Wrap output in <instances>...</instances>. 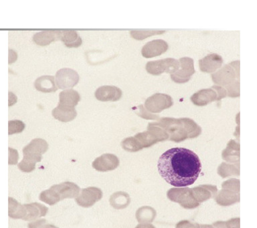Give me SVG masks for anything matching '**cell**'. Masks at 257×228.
Listing matches in <instances>:
<instances>
[{"mask_svg":"<svg viewBox=\"0 0 257 228\" xmlns=\"http://www.w3.org/2000/svg\"><path fill=\"white\" fill-rule=\"evenodd\" d=\"M158 168L161 176L169 184L182 187L195 183L202 171V164L194 151L176 147L161 155Z\"/></svg>","mask_w":257,"mask_h":228,"instance_id":"cell-1","label":"cell"},{"mask_svg":"<svg viewBox=\"0 0 257 228\" xmlns=\"http://www.w3.org/2000/svg\"><path fill=\"white\" fill-rule=\"evenodd\" d=\"M48 144L45 140L36 138L23 149V159L18 164L20 171L31 173L36 169V163L42 161V155L48 150Z\"/></svg>","mask_w":257,"mask_h":228,"instance_id":"cell-2","label":"cell"},{"mask_svg":"<svg viewBox=\"0 0 257 228\" xmlns=\"http://www.w3.org/2000/svg\"><path fill=\"white\" fill-rule=\"evenodd\" d=\"M180 62L178 60L168 58L158 61L148 62L146 65V71L152 75H160L166 73L172 74L178 69Z\"/></svg>","mask_w":257,"mask_h":228,"instance_id":"cell-3","label":"cell"},{"mask_svg":"<svg viewBox=\"0 0 257 228\" xmlns=\"http://www.w3.org/2000/svg\"><path fill=\"white\" fill-rule=\"evenodd\" d=\"M79 80L77 72L69 68L60 69L55 75L56 85L59 89H72L77 85Z\"/></svg>","mask_w":257,"mask_h":228,"instance_id":"cell-4","label":"cell"},{"mask_svg":"<svg viewBox=\"0 0 257 228\" xmlns=\"http://www.w3.org/2000/svg\"><path fill=\"white\" fill-rule=\"evenodd\" d=\"M50 189H51L57 202L64 199L76 198L80 191V187L76 183L70 181H65L52 185Z\"/></svg>","mask_w":257,"mask_h":228,"instance_id":"cell-5","label":"cell"},{"mask_svg":"<svg viewBox=\"0 0 257 228\" xmlns=\"http://www.w3.org/2000/svg\"><path fill=\"white\" fill-rule=\"evenodd\" d=\"M180 67L174 73L171 75V78L178 83L188 82L195 73L194 60L189 57L181 58L179 60Z\"/></svg>","mask_w":257,"mask_h":228,"instance_id":"cell-6","label":"cell"},{"mask_svg":"<svg viewBox=\"0 0 257 228\" xmlns=\"http://www.w3.org/2000/svg\"><path fill=\"white\" fill-rule=\"evenodd\" d=\"M102 197V192L99 188L89 187L82 189L75 200L80 207L88 208L92 207Z\"/></svg>","mask_w":257,"mask_h":228,"instance_id":"cell-7","label":"cell"},{"mask_svg":"<svg viewBox=\"0 0 257 228\" xmlns=\"http://www.w3.org/2000/svg\"><path fill=\"white\" fill-rule=\"evenodd\" d=\"M213 81L220 85H230L239 78V69H236L230 65H225L218 72L212 75Z\"/></svg>","mask_w":257,"mask_h":228,"instance_id":"cell-8","label":"cell"},{"mask_svg":"<svg viewBox=\"0 0 257 228\" xmlns=\"http://www.w3.org/2000/svg\"><path fill=\"white\" fill-rule=\"evenodd\" d=\"M48 208L41 203H34L22 205V218L24 221H34L44 217L47 214Z\"/></svg>","mask_w":257,"mask_h":228,"instance_id":"cell-9","label":"cell"},{"mask_svg":"<svg viewBox=\"0 0 257 228\" xmlns=\"http://www.w3.org/2000/svg\"><path fill=\"white\" fill-rule=\"evenodd\" d=\"M168 48V43L164 40H154L144 46L142 49V55L146 59H152L166 53Z\"/></svg>","mask_w":257,"mask_h":228,"instance_id":"cell-10","label":"cell"},{"mask_svg":"<svg viewBox=\"0 0 257 228\" xmlns=\"http://www.w3.org/2000/svg\"><path fill=\"white\" fill-rule=\"evenodd\" d=\"M119 165V160L112 154L106 153L96 158L92 166L96 171L106 172L115 169Z\"/></svg>","mask_w":257,"mask_h":228,"instance_id":"cell-11","label":"cell"},{"mask_svg":"<svg viewBox=\"0 0 257 228\" xmlns=\"http://www.w3.org/2000/svg\"><path fill=\"white\" fill-rule=\"evenodd\" d=\"M94 96L99 101H117L121 98L122 91L114 86H102L96 89Z\"/></svg>","mask_w":257,"mask_h":228,"instance_id":"cell-12","label":"cell"},{"mask_svg":"<svg viewBox=\"0 0 257 228\" xmlns=\"http://www.w3.org/2000/svg\"><path fill=\"white\" fill-rule=\"evenodd\" d=\"M223 59L217 54H210L199 61L201 71L206 73H212L222 67Z\"/></svg>","mask_w":257,"mask_h":228,"instance_id":"cell-13","label":"cell"},{"mask_svg":"<svg viewBox=\"0 0 257 228\" xmlns=\"http://www.w3.org/2000/svg\"><path fill=\"white\" fill-rule=\"evenodd\" d=\"M60 31H44L38 32L33 36L34 43L40 47H45L60 40Z\"/></svg>","mask_w":257,"mask_h":228,"instance_id":"cell-14","label":"cell"},{"mask_svg":"<svg viewBox=\"0 0 257 228\" xmlns=\"http://www.w3.org/2000/svg\"><path fill=\"white\" fill-rule=\"evenodd\" d=\"M34 87L37 91L44 93H55L58 90L55 77L49 75L38 78L34 82Z\"/></svg>","mask_w":257,"mask_h":228,"instance_id":"cell-15","label":"cell"},{"mask_svg":"<svg viewBox=\"0 0 257 228\" xmlns=\"http://www.w3.org/2000/svg\"><path fill=\"white\" fill-rule=\"evenodd\" d=\"M80 101L79 93L75 90L64 89L59 95L58 105L68 108H75Z\"/></svg>","mask_w":257,"mask_h":228,"instance_id":"cell-16","label":"cell"},{"mask_svg":"<svg viewBox=\"0 0 257 228\" xmlns=\"http://www.w3.org/2000/svg\"><path fill=\"white\" fill-rule=\"evenodd\" d=\"M60 40L66 47L76 49L82 45L81 37L73 30L60 31Z\"/></svg>","mask_w":257,"mask_h":228,"instance_id":"cell-17","label":"cell"},{"mask_svg":"<svg viewBox=\"0 0 257 228\" xmlns=\"http://www.w3.org/2000/svg\"><path fill=\"white\" fill-rule=\"evenodd\" d=\"M52 114L54 119L63 123L73 121L77 116L75 108L65 107L59 105L52 110Z\"/></svg>","mask_w":257,"mask_h":228,"instance_id":"cell-18","label":"cell"},{"mask_svg":"<svg viewBox=\"0 0 257 228\" xmlns=\"http://www.w3.org/2000/svg\"><path fill=\"white\" fill-rule=\"evenodd\" d=\"M216 97V92L213 91L212 89H204L195 94L191 98V99H192V102H194L195 104L196 103L197 105L198 103H201L200 106H202L206 105L207 103H210V102L214 101Z\"/></svg>","mask_w":257,"mask_h":228,"instance_id":"cell-19","label":"cell"},{"mask_svg":"<svg viewBox=\"0 0 257 228\" xmlns=\"http://www.w3.org/2000/svg\"><path fill=\"white\" fill-rule=\"evenodd\" d=\"M110 203L115 209H124L130 203V195L122 191L116 192L110 198Z\"/></svg>","mask_w":257,"mask_h":228,"instance_id":"cell-20","label":"cell"},{"mask_svg":"<svg viewBox=\"0 0 257 228\" xmlns=\"http://www.w3.org/2000/svg\"><path fill=\"white\" fill-rule=\"evenodd\" d=\"M166 33L164 31H155V30H141V31H132L130 32V35L133 39L137 41H143L147 38L153 37V36L163 35Z\"/></svg>","mask_w":257,"mask_h":228,"instance_id":"cell-21","label":"cell"},{"mask_svg":"<svg viewBox=\"0 0 257 228\" xmlns=\"http://www.w3.org/2000/svg\"><path fill=\"white\" fill-rule=\"evenodd\" d=\"M22 205L14 198L9 197V216L13 219H21Z\"/></svg>","mask_w":257,"mask_h":228,"instance_id":"cell-22","label":"cell"},{"mask_svg":"<svg viewBox=\"0 0 257 228\" xmlns=\"http://www.w3.org/2000/svg\"><path fill=\"white\" fill-rule=\"evenodd\" d=\"M25 129V124L20 121H12L9 122V135L20 133Z\"/></svg>","mask_w":257,"mask_h":228,"instance_id":"cell-23","label":"cell"},{"mask_svg":"<svg viewBox=\"0 0 257 228\" xmlns=\"http://www.w3.org/2000/svg\"><path fill=\"white\" fill-rule=\"evenodd\" d=\"M18 151L15 149L9 148V164L10 165H16L18 161Z\"/></svg>","mask_w":257,"mask_h":228,"instance_id":"cell-24","label":"cell"},{"mask_svg":"<svg viewBox=\"0 0 257 228\" xmlns=\"http://www.w3.org/2000/svg\"><path fill=\"white\" fill-rule=\"evenodd\" d=\"M9 63H13L17 60V54L13 51H10Z\"/></svg>","mask_w":257,"mask_h":228,"instance_id":"cell-25","label":"cell"}]
</instances>
